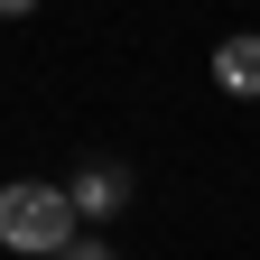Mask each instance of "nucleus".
<instances>
[{"instance_id": "obj_1", "label": "nucleus", "mask_w": 260, "mask_h": 260, "mask_svg": "<svg viewBox=\"0 0 260 260\" xmlns=\"http://www.w3.org/2000/svg\"><path fill=\"white\" fill-rule=\"evenodd\" d=\"M75 195H65V186H38V177H28V186H0V251H28V260H65V251H75L84 233H75Z\"/></svg>"}, {"instance_id": "obj_2", "label": "nucleus", "mask_w": 260, "mask_h": 260, "mask_svg": "<svg viewBox=\"0 0 260 260\" xmlns=\"http://www.w3.org/2000/svg\"><path fill=\"white\" fill-rule=\"evenodd\" d=\"M65 195H75V214H84V223H93V214H121V205H130V168L93 158V168H84L75 186H65Z\"/></svg>"}, {"instance_id": "obj_3", "label": "nucleus", "mask_w": 260, "mask_h": 260, "mask_svg": "<svg viewBox=\"0 0 260 260\" xmlns=\"http://www.w3.org/2000/svg\"><path fill=\"white\" fill-rule=\"evenodd\" d=\"M214 84L223 93H260V38H223L214 47Z\"/></svg>"}, {"instance_id": "obj_4", "label": "nucleus", "mask_w": 260, "mask_h": 260, "mask_svg": "<svg viewBox=\"0 0 260 260\" xmlns=\"http://www.w3.org/2000/svg\"><path fill=\"white\" fill-rule=\"evenodd\" d=\"M65 260H112V251H103V242H93V233H84V242H75V251H65Z\"/></svg>"}]
</instances>
